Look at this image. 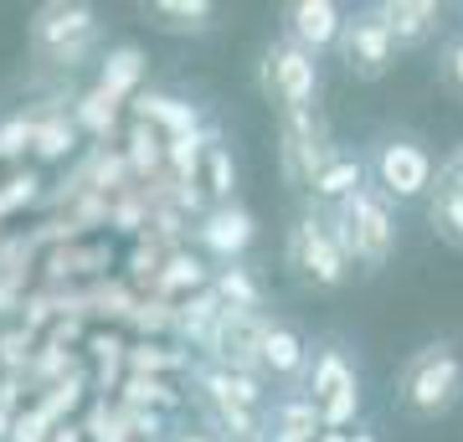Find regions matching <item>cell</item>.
<instances>
[{
	"label": "cell",
	"mask_w": 463,
	"mask_h": 442,
	"mask_svg": "<svg viewBox=\"0 0 463 442\" xmlns=\"http://www.w3.org/2000/svg\"><path fill=\"white\" fill-rule=\"evenodd\" d=\"M330 221H335V237L345 247L350 268L361 273V278H376L392 268L402 247V227H397V206L381 196L376 185H361L350 201L330 206Z\"/></svg>",
	"instance_id": "cell-1"
},
{
	"label": "cell",
	"mask_w": 463,
	"mask_h": 442,
	"mask_svg": "<svg viewBox=\"0 0 463 442\" xmlns=\"http://www.w3.org/2000/svg\"><path fill=\"white\" fill-rule=\"evenodd\" d=\"M397 407L412 417V422H443L448 411H458L463 401V355L458 344L432 340L422 350H412L397 371Z\"/></svg>",
	"instance_id": "cell-2"
},
{
	"label": "cell",
	"mask_w": 463,
	"mask_h": 442,
	"mask_svg": "<svg viewBox=\"0 0 463 442\" xmlns=\"http://www.w3.org/2000/svg\"><path fill=\"white\" fill-rule=\"evenodd\" d=\"M365 170L392 206H417V201L428 206V196L438 191V155L412 129H381L365 149Z\"/></svg>",
	"instance_id": "cell-3"
},
{
	"label": "cell",
	"mask_w": 463,
	"mask_h": 442,
	"mask_svg": "<svg viewBox=\"0 0 463 442\" xmlns=\"http://www.w3.org/2000/svg\"><path fill=\"white\" fill-rule=\"evenodd\" d=\"M26 42H32L42 67H52V72H78L88 57H103L99 11L83 5V0H47L26 21Z\"/></svg>",
	"instance_id": "cell-4"
},
{
	"label": "cell",
	"mask_w": 463,
	"mask_h": 442,
	"mask_svg": "<svg viewBox=\"0 0 463 442\" xmlns=\"http://www.w3.org/2000/svg\"><path fill=\"white\" fill-rule=\"evenodd\" d=\"M283 262L294 268L298 283H309L319 294H335V288H345L355 278V268H350L345 247L335 237V221L325 206H304L294 216V227L283 237Z\"/></svg>",
	"instance_id": "cell-5"
},
{
	"label": "cell",
	"mask_w": 463,
	"mask_h": 442,
	"mask_svg": "<svg viewBox=\"0 0 463 442\" xmlns=\"http://www.w3.org/2000/svg\"><path fill=\"white\" fill-rule=\"evenodd\" d=\"M258 88L263 99L279 108V114H304V108H319V93H325V62L309 57L304 47H294L288 36L268 42L263 57H258Z\"/></svg>",
	"instance_id": "cell-6"
},
{
	"label": "cell",
	"mask_w": 463,
	"mask_h": 442,
	"mask_svg": "<svg viewBox=\"0 0 463 442\" xmlns=\"http://www.w3.org/2000/svg\"><path fill=\"white\" fill-rule=\"evenodd\" d=\"M304 396L319 407L325 432H350V427H355V417H361V407H365V391H361V365L350 361L345 344H319L315 350Z\"/></svg>",
	"instance_id": "cell-7"
},
{
	"label": "cell",
	"mask_w": 463,
	"mask_h": 442,
	"mask_svg": "<svg viewBox=\"0 0 463 442\" xmlns=\"http://www.w3.org/2000/svg\"><path fill=\"white\" fill-rule=\"evenodd\" d=\"M263 329L268 314L222 309V319L201 344V361L216 365V371H237V376H263Z\"/></svg>",
	"instance_id": "cell-8"
},
{
	"label": "cell",
	"mask_w": 463,
	"mask_h": 442,
	"mask_svg": "<svg viewBox=\"0 0 463 442\" xmlns=\"http://www.w3.org/2000/svg\"><path fill=\"white\" fill-rule=\"evenodd\" d=\"M279 155H283V181L309 191L315 170L335 155L325 108H304V114H279Z\"/></svg>",
	"instance_id": "cell-9"
},
{
	"label": "cell",
	"mask_w": 463,
	"mask_h": 442,
	"mask_svg": "<svg viewBox=\"0 0 463 442\" xmlns=\"http://www.w3.org/2000/svg\"><path fill=\"white\" fill-rule=\"evenodd\" d=\"M335 57L345 67V78H355V82H381V78H392V67H397V47H392V36L381 32V21L371 16V5L345 21Z\"/></svg>",
	"instance_id": "cell-10"
},
{
	"label": "cell",
	"mask_w": 463,
	"mask_h": 442,
	"mask_svg": "<svg viewBox=\"0 0 463 442\" xmlns=\"http://www.w3.org/2000/svg\"><path fill=\"white\" fill-rule=\"evenodd\" d=\"M371 16L381 21V32L392 36V47H397V57L402 52H422V47H432L438 36H443V26H448V11L438 5V0H376L371 5Z\"/></svg>",
	"instance_id": "cell-11"
},
{
	"label": "cell",
	"mask_w": 463,
	"mask_h": 442,
	"mask_svg": "<svg viewBox=\"0 0 463 442\" xmlns=\"http://www.w3.org/2000/svg\"><path fill=\"white\" fill-rule=\"evenodd\" d=\"M252 242H258V216H252L242 201L206 206V216L196 221V247L206 258H216L222 268H227V262H242Z\"/></svg>",
	"instance_id": "cell-12"
},
{
	"label": "cell",
	"mask_w": 463,
	"mask_h": 442,
	"mask_svg": "<svg viewBox=\"0 0 463 442\" xmlns=\"http://www.w3.org/2000/svg\"><path fill=\"white\" fill-rule=\"evenodd\" d=\"M350 11L335 5V0H288L283 5V36L304 47L309 57H330L340 47V32H345Z\"/></svg>",
	"instance_id": "cell-13"
},
{
	"label": "cell",
	"mask_w": 463,
	"mask_h": 442,
	"mask_svg": "<svg viewBox=\"0 0 463 442\" xmlns=\"http://www.w3.org/2000/svg\"><path fill=\"white\" fill-rule=\"evenodd\" d=\"M309 365H315L309 340H304L288 319H273V314H268V329H263V381H283V386L304 391Z\"/></svg>",
	"instance_id": "cell-14"
},
{
	"label": "cell",
	"mask_w": 463,
	"mask_h": 442,
	"mask_svg": "<svg viewBox=\"0 0 463 442\" xmlns=\"http://www.w3.org/2000/svg\"><path fill=\"white\" fill-rule=\"evenodd\" d=\"M361 185H371V170H365V149H350V145H335V155L315 170V181H309V206H340L350 201Z\"/></svg>",
	"instance_id": "cell-15"
},
{
	"label": "cell",
	"mask_w": 463,
	"mask_h": 442,
	"mask_svg": "<svg viewBox=\"0 0 463 442\" xmlns=\"http://www.w3.org/2000/svg\"><path fill=\"white\" fill-rule=\"evenodd\" d=\"M129 118L149 124V129H160L165 139H185V134H201V108L181 93H170V88H139L129 99Z\"/></svg>",
	"instance_id": "cell-16"
},
{
	"label": "cell",
	"mask_w": 463,
	"mask_h": 442,
	"mask_svg": "<svg viewBox=\"0 0 463 442\" xmlns=\"http://www.w3.org/2000/svg\"><path fill=\"white\" fill-rule=\"evenodd\" d=\"M145 72H149V57L139 42H114V47H103L99 57V78H93V88L99 93H109L114 103H129L139 88H145Z\"/></svg>",
	"instance_id": "cell-17"
},
{
	"label": "cell",
	"mask_w": 463,
	"mask_h": 442,
	"mask_svg": "<svg viewBox=\"0 0 463 442\" xmlns=\"http://www.w3.org/2000/svg\"><path fill=\"white\" fill-rule=\"evenodd\" d=\"M57 103H62V99H57ZM57 103H47V108H32V114H36L32 160H36V165H67L78 149H83V134H78L72 114H67V108H57Z\"/></svg>",
	"instance_id": "cell-18"
},
{
	"label": "cell",
	"mask_w": 463,
	"mask_h": 442,
	"mask_svg": "<svg viewBox=\"0 0 463 442\" xmlns=\"http://www.w3.org/2000/svg\"><path fill=\"white\" fill-rule=\"evenodd\" d=\"M201 288H212V268H206V258L191 252V247H175V252H165V268H160V278H155L149 294L165 298V304H181V298L201 294Z\"/></svg>",
	"instance_id": "cell-19"
},
{
	"label": "cell",
	"mask_w": 463,
	"mask_h": 442,
	"mask_svg": "<svg viewBox=\"0 0 463 442\" xmlns=\"http://www.w3.org/2000/svg\"><path fill=\"white\" fill-rule=\"evenodd\" d=\"M118 108L124 103H114L109 93H99V88H83V93H72V124H78V134L83 139H93V145H118Z\"/></svg>",
	"instance_id": "cell-20"
},
{
	"label": "cell",
	"mask_w": 463,
	"mask_h": 442,
	"mask_svg": "<svg viewBox=\"0 0 463 442\" xmlns=\"http://www.w3.org/2000/svg\"><path fill=\"white\" fill-rule=\"evenodd\" d=\"M118 149H124V160H129V170H134V185H149L155 175H165V134L160 129H149V124L129 118V129H124Z\"/></svg>",
	"instance_id": "cell-21"
},
{
	"label": "cell",
	"mask_w": 463,
	"mask_h": 442,
	"mask_svg": "<svg viewBox=\"0 0 463 442\" xmlns=\"http://www.w3.org/2000/svg\"><path fill=\"white\" fill-rule=\"evenodd\" d=\"M268 432L319 442L325 422H319V407H315V401H309L304 391H283V396H273V401H268Z\"/></svg>",
	"instance_id": "cell-22"
},
{
	"label": "cell",
	"mask_w": 463,
	"mask_h": 442,
	"mask_svg": "<svg viewBox=\"0 0 463 442\" xmlns=\"http://www.w3.org/2000/svg\"><path fill=\"white\" fill-rule=\"evenodd\" d=\"M145 16H155V26H160V32L206 36L216 26V5H212V0H149Z\"/></svg>",
	"instance_id": "cell-23"
},
{
	"label": "cell",
	"mask_w": 463,
	"mask_h": 442,
	"mask_svg": "<svg viewBox=\"0 0 463 442\" xmlns=\"http://www.w3.org/2000/svg\"><path fill=\"white\" fill-rule=\"evenodd\" d=\"M216 319H222V298H216L212 288H201V294H191V298L175 304V324H170V334L181 340V350H191V344L201 350Z\"/></svg>",
	"instance_id": "cell-24"
},
{
	"label": "cell",
	"mask_w": 463,
	"mask_h": 442,
	"mask_svg": "<svg viewBox=\"0 0 463 442\" xmlns=\"http://www.w3.org/2000/svg\"><path fill=\"white\" fill-rule=\"evenodd\" d=\"M124 371H129V376H160V381L181 376V371H191V350L165 344V340H139V344H129Z\"/></svg>",
	"instance_id": "cell-25"
},
{
	"label": "cell",
	"mask_w": 463,
	"mask_h": 442,
	"mask_svg": "<svg viewBox=\"0 0 463 442\" xmlns=\"http://www.w3.org/2000/svg\"><path fill=\"white\" fill-rule=\"evenodd\" d=\"M212 294L222 298V309L263 314V283H258V273H252V268H242V262L212 268Z\"/></svg>",
	"instance_id": "cell-26"
},
{
	"label": "cell",
	"mask_w": 463,
	"mask_h": 442,
	"mask_svg": "<svg viewBox=\"0 0 463 442\" xmlns=\"http://www.w3.org/2000/svg\"><path fill=\"white\" fill-rule=\"evenodd\" d=\"M134 304H139V294H134L124 278L83 283V309H88V319H109V329H114V324H129Z\"/></svg>",
	"instance_id": "cell-27"
},
{
	"label": "cell",
	"mask_w": 463,
	"mask_h": 442,
	"mask_svg": "<svg viewBox=\"0 0 463 442\" xmlns=\"http://www.w3.org/2000/svg\"><path fill=\"white\" fill-rule=\"evenodd\" d=\"M201 185H206L212 206H227V201H237L242 170H237V155L222 145V134H212V145H206V160H201Z\"/></svg>",
	"instance_id": "cell-28"
},
{
	"label": "cell",
	"mask_w": 463,
	"mask_h": 442,
	"mask_svg": "<svg viewBox=\"0 0 463 442\" xmlns=\"http://www.w3.org/2000/svg\"><path fill=\"white\" fill-rule=\"evenodd\" d=\"M88 391H93V381H88V371H72L67 381H57L52 391H42V396H32V407L47 417L52 427H62V422H72L78 411L88 407Z\"/></svg>",
	"instance_id": "cell-29"
},
{
	"label": "cell",
	"mask_w": 463,
	"mask_h": 442,
	"mask_svg": "<svg viewBox=\"0 0 463 442\" xmlns=\"http://www.w3.org/2000/svg\"><path fill=\"white\" fill-rule=\"evenodd\" d=\"M114 401L118 407H139V411H175L185 396L160 376H129V371H124V386H118Z\"/></svg>",
	"instance_id": "cell-30"
},
{
	"label": "cell",
	"mask_w": 463,
	"mask_h": 442,
	"mask_svg": "<svg viewBox=\"0 0 463 442\" xmlns=\"http://www.w3.org/2000/svg\"><path fill=\"white\" fill-rule=\"evenodd\" d=\"M428 227H432V237L443 247H453V252H463V196L458 191H432L428 196Z\"/></svg>",
	"instance_id": "cell-31"
},
{
	"label": "cell",
	"mask_w": 463,
	"mask_h": 442,
	"mask_svg": "<svg viewBox=\"0 0 463 442\" xmlns=\"http://www.w3.org/2000/svg\"><path fill=\"white\" fill-rule=\"evenodd\" d=\"M160 268H165V247L149 242V237H134L129 262H124V283H129L139 298H145L149 288H155V278H160Z\"/></svg>",
	"instance_id": "cell-32"
},
{
	"label": "cell",
	"mask_w": 463,
	"mask_h": 442,
	"mask_svg": "<svg viewBox=\"0 0 463 442\" xmlns=\"http://www.w3.org/2000/svg\"><path fill=\"white\" fill-rule=\"evenodd\" d=\"M36 344H42V334H32L26 324H0V376H26V365H32Z\"/></svg>",
	"instance_id": "cell-33"
},
{
	"label": "cell",
	"mask_w": 463,
	"mask_h": 442,
	"mask_svg": "<svg viewBox=\"0 0 463 442\" xmlns=\"http://www.w3.org/2000/svg\"><path fill=\"white\" fill-rule=\"evenodd\" d=\"M42 201V170H11L5 181H0V221H11V216H21L26 206H36Z\"/></svg>",
	"instance_id": "cell-34"
},
{
	"label": "cell",
	"mask_w": 463,
	"mask_h": 442,
	"mask_svg": "<svg viewBox=\"0 0 463 442\" xmlns=\"http://www.w3.org/2000/svg\"><path fill=\"white\" fill-rule=\"evenodd\" d=\"M32 129H36V114L32 108H16V114L0 118V165H16L32 155Z\"/></svg>",
	"instance_id": "cell-35"
},
{
	"label": "cell",
	"mask_w": 463,
	"mask_h": 442,
	"mask_svg": "<svg viewBox=\"0 0 463 442\" xmlns=\"http://www.w3.org/2000/svg\"><path fill=\"white\" fill-rule=\"evenodd\" d=\"M432 67H438V88H443L453 103H463V26L438 42V62Z\"/></svg>",
	"instance_id": "cell-36"
},
{
	"label": "cell",
	"mask_w": 463,
	"mask_h": 442,
	"mask_svg": "<svg viewBox=\"0 0 463 442\" xmlns=\"http://www.w3.org/2000/svg\"><path fill=\"white\" fill-rule=\"evenodd\" d=\"M170 324H175V304H165V298H155V294H145L129 314V329L139 340H160V334H170Z\"/></svg>",
	"instance_id": "cell-37"
},
{
	"label": "cell",
	"mask_w": 463,
	"mask_h": 442,
	"mask_svg": "<svg viewBox=\"0 0 463 442\" xmlns=\"http://www.w3.org/2000/svg\"><path fill=\"white\" fill-rule=\"evenodd\" d=\"M16 324H26L32 334H47V329L57 324V288H47V283H32V288H26V298H21Z\"/></svg>",
	"instance_id": "cell-38"
},
{
	"label": "cell",
	"mask_w": 463,
	"mask_h": 442,
	"mask_svg": "<svg viewBox=\"0 0 463 442\" xmlns=\"http://www.w3.org/2000/svg\"><path fill=\"white\" fill-rule=\"evenodd\" d=\"M145 227H149V206H145V196H139V185L124 191V196H114V206H109V231L139 237Z\"/></svg>",
	"instance_id": "cell-39"
},
{
	"label": "cell",
	"mask_w": 463,
	"mask_h": 442,
	"mask_svg": "<svg viewBox=\"0 0 463 442\" xmlns=\"http://www.w3.org/2000/svg\"><path fill=\"white\" fill-rule=\"evenodd\" d=\"M83 350L93 355V371H124V355H129V344L118 329H88Z\"/></svg>",
	"instance_id": "cell-40"
},
{
	"label": "cell",
	"mask_w": 463,
	"mask_h": 442,
	"mask_svg": "<svg viewBox=\"0 0 463 442\" xmlns=\"http://www.w3.org/2000/svg\"><path fill=\"white\" fill-rule=\"evenodd\" d=\"M109 206H114L109 196H99V191H88V196H78V201H72V206H67L62 216H72V221H78L83 231H93V227H109Z\"/></svg>",
	"instance_id": "cell-41"
},
{
	"label": "cell",
	"mask_w": 463,
	"mask_h": 442,
	"mask_svg": "<svg viewBox=\"0 0 463 442\" xmlns=\"http://www.w3.org/2000/svg\"><path fill=\"white\" fill-rule=\"evenodd\" d=\"M438 185H443V191H458V196H463V139L448 149L443 160H438Z\"/></svg>",
	"instance_id": "cell-42"
},
{
	"label": "cell",
	"mask_w": 463,
	"mask_h": 442,
	"mask_svg": "<svg viewBox=\"0 0 463 442\" xmlns=\"http://www.w3.org/2000/svg\"><path fill=\"white\" fill-rule=\"evenodd\" d=\"M319 442H381L371 427H350V432H319Z\"/></svg>",
	"instance_id": "cell-43"
},
{
	"label": "cell",
	"mask_w": 463,
	"mask_h": 442,
	"mask_svg": "<svg viewBox=\"0 0 463 442\" xmlns=\"http://www.w3.org/2000/svg\"><path fill=\"white\" fill-rule=\"evenodd\" d=\"M47 442H88V437H83V427H78V422H62Z\"/></svg>",
	"instance_id": "cell-44"
},
{
	"label": "cell",
	"mask_w": 463,
	"mask_h": 442,
	"mask_svg": "<svg viewBox=\"0 0 463 442\" xmlns=\"http://www.w3.org/2000/svg\"><path fill=\"white\" fill-rule=\"evenodd\" d=\"M175 442H222V437H212V432H191V427H185V432H181Z\"/></svg>",
	"instance_id": "cell-45"
},
{
	"label": "cell",
	"mask_w": 463,
	"mask_h": 442,
	"mask_svg": "<svg viewBox=\"0 0 463 442\" xmlns=\"http://www.w3.org/2000/svg\"><path fill=\"white\" fill-rule=\"evenodd\" d=\"M0 442H11V411H0Z\"/></svg>",
	"instance_id": "cell-46"
},
{
	"label": "cell",
	"mask_w": 463,
	"mask_h": 442,
	"mask_svg": "<svg viewBox=\"0 0 463 442\" xmlns=\"http://www.w3.org/2000/svg\"><path fill=\"white\" fill-rule=\"evenodd\" d=\"M232 442H268V437H232Z\"/></svg>",
	"instance_id": "cell-47"
},
{
	"label": "cell",
	"mask_w": 463,
	"mask_h": 442,
	"mask_svg": "<svg viewBox=\"0 0 463 442\" xmlns=\"http://www.w3.org/2000/svg\"><path fill=\"white\" fill-rule=\"evenodd\" d=\"M0 237H5V221H0Z\"/></svg>",
	"instance_id": "cell-48"
},
{
	"label": "cell",
	"mask_w": 463,
	"mask_h": 442,
	"mask_svg": "<svg viewBox=\"0 0 463 442\" xmlns=\"http://www.w3.org/2000/svg\"><path fill=\"white\" fill-rule=\"evenodd\" d=\"M0 283H5V273H0Z\"/></svg>",
	"instance_id": "cell-49"
},
{
	"label": "cell",
	"mask_w": 463,
	"mask_h": 442,
	"mask_svg": "<svg viewBox=\"0 0 463 442\" xmlns=\"http://www.w3.org/2000/svg\"><path fill=\"white\" fill-rule=\"evenodd\" d=\"M458 16H463V5H458Z\"/></svg>",
	"instance_id": "cell-50"
},
{
	"label": "cell",
	"mask_w": 463,
	"mask_h": 442,
	"mask_svg": "<svg viewBox=\"0 0 463 442\" xmlns=\"http://www.w3.org/2000/svg\"><path fill=\"white\" fill-rule=\"evenodd\" d=\"M155 442H165V437H155Z\"/></svg>",
	"instance_id": "cell-51"
}]
</instances>
